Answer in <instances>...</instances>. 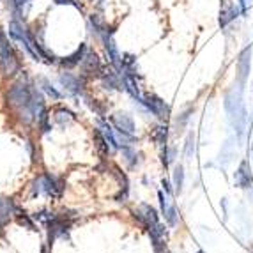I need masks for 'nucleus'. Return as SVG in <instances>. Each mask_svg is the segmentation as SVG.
Returning a JSON list of instances; mask_svg holds the SVG:
<instances>
[{
    "label": "nucleus",
    "mask_w": 253,
    "mask_h": 253,
    "mask_svg": "<svg viewBox=\"0 0 253 253\" xmlns=\"http://www.w3.org/2000/svg\"><path fill=\"white\" fill-rule=\"evenodd\" d=\"M250 66H252V46L245 48V50L241 51L239 60H237V73H239V82H241V85L245 84L246 78H248Z\"/></svg>",
    "instance_id": "7"
},
{
    "label": "nucleus",
    "mask_w": 253,
    "mask_h": 253,
    "mask_svg": "<svg viewBox=\"0 0 253 253\" xmlns=\"http://www.w3.org/2000/svg\"><path fill=\"white\" fill-rule=\"evenodd\" d=\"M241 9L236 7V5H228L225 11H221V16H219V25L221 27H227L230 21H234L237 16H239Z\"/></svg>",
    "instance_id": "13"
},
{
    "label": "nucleus",
    "mask_w": 253,
    "mask_h": 253,
    "mask_svg": "<svg viewBox=\"0 0 253 253\" xmlns=\"http://www.w3.org/2000/svg\"><path fill=\"white\" fill-rule=\"evenodd\" d=\"M39 186H41V188H38V193H39V190H42L44 195H48V197H59L60 195V186H57V182H55L50 175H44V177L39 179Z\"/></svg>",
    "instance_id": "10"
},
{
    "label": "nucleus",
    "mask_w": 253,
    "mask_h": 253,
    "mask_svg": "<svg viewBox=\"0 0 253 253\" xmlns=\"http://www.w3.org/2000/svg\"><path fill=\"white\" fill-rule=\"evenodd\" d=\"M195 154V135L193 133H190L188 135V138H186V147H184V156L186 160H191Z\"/></svg>",
    "instance_id": "17"
},
{
    "label": "nucleus",
    "mask_w": 253,
    "mask_h": 253,
    "mask_svg": "<svg viewBox=\"0 0 253 253\" xmlns=\"http://www.w3.org/2000/svg\"><path fill=\"white\" fill-rule=\"evenodd\" d=\"M144 106L149 110V112H152V114L160 119H167L170 114V108L165 105L163 99L158 97V96H154V94H147V96H144Z\"/></svg>",
    "instance_id": "4"
},
{
    "label": "nucleus",
    "mask_w": 253,
    "mask_h": 253,
    "mask_svg": "<svg viewBox=\"0 0 253 253\" xmlns=\"http://www.w3.org/2000/svg\"><path fill=\"white\" fill-rule=\"evenodd\" d=\"M85 64V71L87 73H97L99 71V60H97L96 53H89L84 60Z\"/></svg>",
    "instance_id": "15"
},
{
    "label": "nucleus",
    "mask_w": 253,
    "mask_h": 253,
    "mask_svg": "<svg viewBox=\"0 0 253 253\" xmlns=\"http://www.w3.org/2000/svg\"><path fill=\"white\" fill-rule=\"evenodd\" d=\"M29 0H16V5H21V4H27Z\"/></svg>",
    "instance_id": "26"
},
{
    "label": "nucleus",
    "mask_w": 253,
    "mask_h": 253,
    "mask_svg": "<svg viewBox=\"0 0 253 253\" xmlns=\"http://www.w3.org/2000/svg\"><path fill=\"white\" fill-rule=\"evenodd\" d=\"M190 114H191V110H186L184 114H181V115H179L177 123H175V127H177V131H182V129H184L186 123H188V121H190Z\"/></svg>",
    "instance_id": "20"
},
{
    "label": "nucleus",
    "mask_w": 253,
    "mask_h": 253,
    "mask_svg": "<svg viewBox=\"0 0 253 253\" xmlns=\"http://www.w3.org/2000/svg\"><path fill=\"white\" fill-rule=\"evenodd\" d=\"M135 212H136V216L140 218V221H142V223H144L149 230L160 223V218H158L156 209H154V207H151V206H147V204H142V206L138 207V211H135Z\"/></svg>",
    "instance_id": "6"
},
{
    "label": "nucleus",
    "mask_w": 253,
    "mask_h": 253,
    "mask_svg": "<svg viewBox=\"0 0 253 253\" xmlns=\"http://www.w3.org/2000/svg\"><path fill=\"white\" fill-rule=\"evenodd\" d=\"M197 253H202V252H197Z\"/></svg>",
    "instance_id": "28"
},
{
    "label": "nucleus",
    "mask_w": 253,
    "mask_h": 253,
    "mask_svg": "<svg viewBox=\"0 0 253 253\" xmlns=\"http://www.w3.org/2000/svg\"><path fill=\"white\" fill-rule=\"evenodd\" d=\"M236 182L239 188H245V190H248V188H252L253 186V179H252V170H250V163L248 161H241L239 165V170L236 172Z\"/></svg>",
    "instance_id": "8"
},
{
    "label": "nucleus",
    "mask_w": 253,
    "mask_h": 253,
    "mask_svg": "<svg viewBox=\"0 0 253 253\" xmlns=\"http://www.w3.org/2000/svg\"><path fill=\"white\" fill-rule=\"evenodd\" d=\"M103 41H105L106 51H108V57H110V60H112V64H114L117 69H123V59H121V55H119V50H117V46H115L112 36L103 34Z\"/></svg>",
    "instance_id": "9"
},
{
    "label": "nucleus",
    "mask_w": 253,
    "mask_h": 253,
    "mask_svg": "<svg viewBox=\"0 0 253 253\" xmlns=\"http://www.w3.org/2000/svg\"><path fill=\"white\" fill-rule=\"evenodd\" d=\"M57 4H73V0H57Z\"/></svg>",
    "instance_id": "25"
},
{
    "label": "nucleus",
    "mask_w": 253,
    "mask_h": 253,
    "mask_svg": "<svg viewBox=\"0 0 253 253\" xmlns=\"http://www.w3.org/2000/svg\"><path fill=\"white\" fill-rule=\"evenodd\" d=\"M99 133L103 135L106 145H108L112 151H115V149L119 147V145H117V138L114 136V131H112V127H110L106 123H103V121H99Z\"/></svg>",
    "instance_id": "11"
},
{
    "label": "nucleus",
    "mask_w": 253,
    "mask_h": 253,
    "mask_svg": "<svg viewBox=\"0 0 253 253\" xmlns=\"http://www.w3.org/2000/svg\"><path fill=\"white\" fill-rule=\"evenodd\" d=\"M250 0H239V9H241V14H246V9H248Z\"/></svg>",
    "instance_id": "24"
},
{
    "label": "nucleus",
    "mask_w": 253,
    "mask_h": 253,
    "mask_svg": "<svg viewBox=\"0 0 253 253\" xmlns=\"http://www.w3.org/2000/svg\"><path fill=\"white\" fill-rule=\"evenodd\" d=\"M84 51H85V46H82L80 50L76 51V53H73L71 57H68V60H64V64H68V66H73V64H76L78 60H82V57H84Z\"/></svg>",
    "instance_id": "21"
},
{
    "label": "nucleus",
    "mask_w": 253,
    "mask_h": 253,
    "mask_svg": "<svg viewBox=\"0 0 253 253\" xmlns=\"http://www.w3.org/2000/svg\"><path fill=\"white\" fill-rule=\"evenodd\" d=\"M250 154L253 156V144H252V147H250Z\"/></svg>",
    "instance_id": "27"
},
{
    "label": "nucleus",
    "mask_w": 253,
    "mask_h": 253,
    "mask_svg": "<svg viewBox=\"0 0 253 253\" xmlns=\"http://www.w3.org/2000/svg\"><path fill=\"white\" fill-rule=\"evenodd\" d=\"M41 85H42V89H44V92H46L48 96H51L53 99H60V92L55 89L53 85H51L46 78H41Z\"/></svg>",
    "instance_id": "18"
},
{
    "label": "nucleus",
    "mask_w": 253,
    "mask_h": 253,
    "mask_svg": "<svg viewBox=\"0 0 253 253\" xmlns=\"http://www.w3.org/2000/svg\"><path fill=\"white\" fill-rule=\"evenodd\" d=\"M123 152H124V156H126V160L129 161V165H135L136 163V152L133 151V147L131 145H124L123 147Z\"/></svg>",
    "instance_id": "22"
},
{
    "label": "nucleus",
    "mask_w": 253,
    "mask_h": 253,
    "mask_svg": "<svg viewBox=\"0 0 253 253\" xmlns=\"http://www.w3.org/2000/svg\"><path fill=\"white\" fill-rule=\"evenodd\" d=\"M167 135H169V131H167V126H158L152 133V138L156 140L158 145H167Z\"/></svg>",
    "instance_id": "16"
},
{
    "label": "nucleus",
    "mask_w": 253,
    "mask_h": 253,
    "mask_svg": "<svg viewBox=\"0 0 253 253\" xmlns=\"http://www.w3.org/2000/svg\"><path fill=\"white\" fill-rule=\"evenodd\" d=\"M112 123L117 127L119 133H123V135H133L135 133V121L131 119V115L124 114V112L112 115Z\"/></svg>",
    "instance_id": "5"
},
{
    "label": "nucleus",
    "mask_w": 253,
    "mask_h": 253,
    "mask_svg": "<svg viewBox=\"0 0 253 253\" xmlns=\"http://www.w3.org/2000/svg\"><path fill=\"white\" fill-rule=\"evenodd\" d=\"M71 119H73V114L69 112V110H59L57 115H55V121H57L59 124H64V121L68 123V121H71Z\"/></svg>",
    "instance_id": "19"
},
{
    "label": "nucleus",
    "mask_w": 253,
    "mask_h": 253,
    "mask_svg": "<svg viewBox=\"0 0 253 253\" xmlns=\"http://www.w3.org/2000/svg\"><path fill=\"white\" fill-rule=\"evenodd\" d=\"M0 68L4 69V73L11 75V73L16 71L18 64L14 59L13 48L9 46V41L2 32H0Z\"/></svg>",
    "instance_id": "1"
},
{
    "label": "nucleus",
    "mask_w": 253,
    "mask_h": 253,
    "mask_svg": "<svg viewBox=\"0 0 253 253\" xmlns=\"http://www.w3.org/2000/svg\"><path fill=\"white\" fill-rule=\"evenodd\" d=\"M60 82H62L64 87L73 94H78L82 90V84L78 82V78H75V76L69 75V73H66V75L60 76Z\"/></svg>",
    "instance_id": "12"
},
{
    "label": "nucleus",
    "mask_w": 253,
    "mask_h": 253,
    "mask_svg": "<svg viewBox=\"0 0 253 253\" xmlns=\"http://www.w3.org/2000/svg\"><path fill=\"white\" fill-rule=\"evenodd\" d=\"M225 110L230 119H234L236 115H239L243 110H245V105H243V96H241V87L239 89H232L228 90L227 96H225Z\"/></svg>",
    "instance_id": "2"
},
{
    "label": "nucleus",
    "mask_w": 253,
    "mask_h": 253,
    "mask_svg": "<svg viewBox=\"0 0 253 253\" xmlns=\"http://www.w3.org/2000/svg\"><path fill=\"white\" fill-rule=\"evenodd\" d=\"M160 202H161V211H163V216L165 219H167V223L170 225V227H175L179 221V214H177V209H175V206H173L172 202V195L169 193H163V191H160Z\"/></svg>",
    "instance_id": "3"
},
{
    "label": "nucleus",
    "mask_w": 253,
    "mask_h": 253,
    "mask_svg": "<svg viewBox=\"0 0 253 253\" xmlns=\"http://www.w3.org/2000/svg\"><path fill=\"white\" fill-rule=\"evenodd\" d=\"M152 245H154V252L156 253H170L165 241H158V243H152Z\"/></svg>",
    "instance_id": "23"
},
{
    "label": "nucleus",
    "mask_w": 253,
    "mask_h": 253,
    "mask_svg": "<svg viewBox=\"0 0 253 253\" xmlns=\"http://www.w3.org/2000/svg\"><path fill=\"white\" fill-rule=\"evenodd\" d=\"M182 184H184V169H182V165H175V169H173V186H175V193H181Z\"/></svg>",
    "instance_id": "14"
}]
</instances>
